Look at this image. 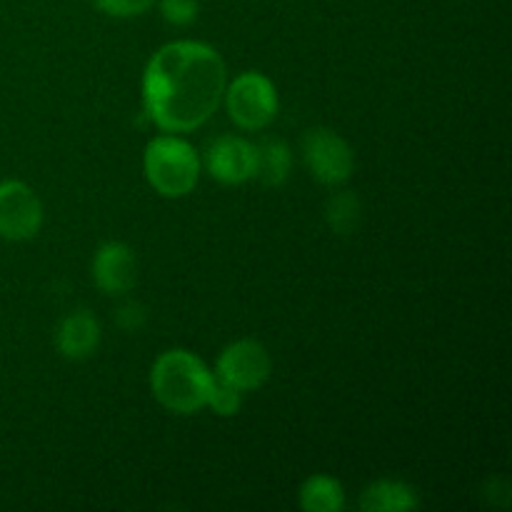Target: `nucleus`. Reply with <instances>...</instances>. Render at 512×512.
Here are the masks:
<instances>
[{
    "mask_svg": "<svg viewBox=\"0 0 512 512\" xmlns=\"http://www.w3.org/2000/svg\"><path fill=\"white\" fill-rule=\"evenodd\" d=\"M153 3L155 0H95V5L113 18H135L153 8Z\"/></svg>",
    "mask_w": 512,
    "mask_h": 512,
    "instance_id": "17",
    "label": "nucleus"
},
{
    "mask_svg": "<svg viewBox=\"0 0 512 512\" xmlns=\"http://www.w3.org/2000/svg\"><path fill=\"white\" fill-rule=\"evenodd\" d=\"M360 218H363V205H360V198L350 190H343V193H335L333 198L325 205V220H328L330 228L338 235H350L358 230Z\"/></svg>",
    "mask_w": 512,
    "mask_h": 512,
    "instance_id": "14",
    "label": "nucleus"
},
{
    "mask_svg": "<svg viewBox=\"0 0 512 512\" xmlns=\"http://www.w3.org/2000/svg\"><path fill=\"white\" fill-rule=\"evenodd\" d=\"M145 323V310L138 303H125L118 310V325L123 330H138Z\"/></svg>",
    "mask_w": 512,
    "mask_h": 512,
    "instance_id": "18",
    "label": "nucleus"
},
{
    "mask_svg": "<svg viewBox=\"0 0 512 512\" xmlns=\"http://www.w3.org/2000/svg\"><path fill=\"white\" fill-rule=\"evenodd\" d=\"M43 225V205L35 190L20 180L0 183V238L23 243L35 238Z\"/></svg>",
    "mask_w": 512,
    "mask_h": 512,
    "instance_id": "6",
    "label": "nucleus"
},
{
    "mask_svg": "<svg viewBox=\"0 0 512 512\" xmlns=\"http://www.w3.org/2000/svg\"><path fill=\"white\" fill-rule=\"evenodd\" d=\"M138 278L135 253L125 243L100 245L93 258V280L105 295H125Z\"/></svg>",
    "mask_w": 512,
    "mask_h": 512,
    "instance_id": "9",
    "label": "nucleus"
},
{
    "mask_svg": "<svg viewBox=\"0 0 512 512\" xmlns=\"http://www.w3.org/2000/svg\"><path fill=\"white\" fill-rule=\"evenodd\" d=\"M205 168L223 185L245 183L255 175V145L238 135H220L205 150Z\"/></svg>",
    "mask_w": 512,
    "mask_h": 512,
    "instance_id": "8",
    "label": "nucleus"
},
{
    "mask_svg": "<svg viewBox=\"0 0 512 512\" xmlns=\"http://www.w3.org/2000/svg\"><path fill=\"white\" fill-rule=\"evenodd\" d=\"M208 405L213 408V413L223 415V418H233V415H238L240 408H243V390H238L235 385H230L228 380L215 375L208 393Z\"/></svg>",
    "mask_w": 512,
    "mask_h": 512,
    "instance_id": "15",
    "label": "nucleus"
},
{
    "mask_svg": "<svg viewBox=\"0 0 512 512\" xmlns=\"http://www.w3.org/2000/svg\"><path fill=\"white\" fill-rule=\"evenodd\" d=\"M55 343L63 358L85 360L98 350L100 345V325L88 310H78L63 318L55 333Z\"/></svg>",
    "mask_w": 512,
    "mask_h": 512,
    "instance_id": "10",
    "label": "nucleus"
},
{
    "mask_svg": "<svg viewBox=\"0 0 512 512\" xmlns=\"http://www.w3.org/2000/svg\"><path fill=\"white\" fill-rule=\"evenodd\" d=\"M418 505V493L400 480H375L360 493V510L365 512H405Z\"/></svg>",
    "mask_w": 512,
    "mask_h": 512,
    "instance_id": "11",
    "label": "nucleus"
},
{
    "mask_svg": "<svg viewBox=\"0 0 512 512\" xmlns=\"http://www.w3.org/2000/svg\"><path fill=\"white\" fill-rule=\"evenodd\" d=\"M300 508L305 512H340L345 508L343 485L330 475H313L300 488Z\"/></svg>",
    "mask_w": 512,
    "mask_h": 512,
    "instance_id": "13",
    "label": "nucleus"
},
{
    "mask_svg": "<svg viewBox=\"0 0 512 512\" xmlns=\"http://www.w3.org/2000/svg\"><path fill=\"white\" fill-rule=\"evenodd\" d=\"M225 108L230 120L243 130H263L278 115V90L273 80L263 73L238 75L230 85H225Z\"/></svg>",
    "mask_w": 512,
    "mask_h": 512,
    "instance_id": "4",
    "label": "nucleus"
},
{
    "mask_svg": "<svg viewBox=\"0 0 512 512\" xmlns=\"http://www.w3.org/2000/svg\"><path fill=\"white\" fill-rule=\"evenodd\" d=\"M160 13L170 25H190L198 18V0H160Z\"/></svg>",
    "mask_w": 512,
    "mask_h": 512,
    "instance_id": "16",
    "label": "nucleus"
},
{
    "mask_svg": "<svg viewBox=\"0 0 512 512\" xmlns=\"http://www.w3.org/2000/svg\"><path fill=\"white\" fill-rule=\"evenodd\" d=\"M200 158L178 135H158L145 145L143 170L155 193L163 198H185L200 178Z\"/></svg>",
    "mask_w": 512,
    "mask_h": 512,
    "instance_id": "3",
    "label": "nucleus"
},
{
    "mask_svg": "<svg viewBox=\"0 0 512 512\" xmlns=\"http://www.w3.org/2000/svg\"><path fill=\"white\" fill-rule=\"evenodd\" d=\"M225 85L228 73L218 50L198 40H175L145 65V113L165 133H190L213 118Z\"/></svg>",
    "mask_w": 512,
    "mask_h": 512,
    "instance_id": "1",
    "label": "nucleus"
},
{
    "mask_svg": "<svg viewBox=\"0 0 512 512\" xmlns=\"http://www.w3.org/2000/svg\"><path fill=\"white\" fill-rule=\"evenodd\" d=\"M270 370H273V365H270L268 350L258 340L245 338L235 340L220 353L215 375L245 393V390H258L260 385H265V380L270 378Z\"/></svg>",
    "mask_w": 512,
    "mask_h": 512,
    "instance_id": "7",
    "label": "nucleus"
},
{
    "mask_svg": "<svg viewBox=\"0 0 512 512\" xmlns=\"http://www.w3.org/2000/svg\"><path fill=\"white\" fill-rule=\"evenodd\" d=\"M303 160L310 175L323 185H343L353 175V148L328 128H313L303 138Z\"/></svg>",
    "mask_w": 512,
    "mask_h": 512,
    "instance_id": "5",
    "label": "nucleus"
},
{
    "mask_svg": "<svg viewBox=\"0 0 512 512\" xmlns=\"http://www.w3.org/2000/svg\"><path fill=\"white\" fill-rule=\"evenodd\" d=\"M290 168H293V155L283 140L268 138L255 145V175L263 185H283L288 180Z\"/></svg>",
    "mask_w": 512,
    "mask_h": 512,
    "instance_id": "12",
    "label": "nucleus"
},
{
    "mask_svg": "<svg viewBox=\"0 0 512 512\" xmlns=\"http://www.w3.org/2000/svg\"><path fill=\"white\" fill-rule=\"evenodd\" d=\"M215 375L190 350H168L150 370V388L155 400L175 415H195L208 405Z\"/></svg>",
    "mask_w": 512,
    "mask_h": 512,
    "instance_id": "2",
    "label": "nucleus"
}]
</instances>
